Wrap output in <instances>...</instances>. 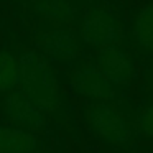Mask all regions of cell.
Listing matches in <instances>:
<instances>
[{"label": "cell", "mask_w": 153, "mask_h": 153, "mask_svg": "<svg viewBox=\"0 0 153 153\" xmlns=\"http://www.w3.org/2000/svg\"><path fill=\"white\" fill-rule=\"evenodd\" d=\"M82 120L91 135L109 152L128 153L137 143L130 99L120 104L107 100L86 102L82 107Z\"/></svg>", "instance_id": "1"}, {"label": "cell", "mask_w": 153, "mask_h": 153, "mask_svg": "<svg viewBox=\"0 0 153 153\" xmlns=\"http://www.w3.org/2000/svg\"><path fill=\"white\" fill-rule=\"evenodd\" d=\"M122 2L120 0H82L73 22V30L82 46L84 58L91 53L117 45L123 38Z\"/></svg>", "instance_id": "2"}, {"label": "cell", "mask_w": 153, "mask_h": 153, "mask_svg": "<svg viewBox=\"0 0 153 153\" xmlns=\"http://www.w3.org/2000/svg\"><path fill=\"white\" fill-rule=\"evenodd\" d=\"M20 61V82L18 89L27 94L45 115L64 119L66 99L61 94L59 81L50 59L38 50H25L18 56Z\"/></svg>", "instance_id": "3"}, {"label": "cell", "mask_w": 153, "mask_h": 153, "mask_svg": "<svg viewBox=\"0 0 153 153\" xmlns=\"http://www.w3.org/2000/svg\"><path fill=\"white\" fill-rule=\"evenodd\" d=\"M89 61L104 74L110 86L114 87L117 102L128 100V92L133 82L135 59L123 45H109L105 48L89 54Z\"/></svg>", "instance_id": "4"}, {"label": "cell", "mask_w": 153, "mask_h": 153, "mask_svg": "<svg viewBox=\"0 0 153 153\" xmlns=\"http://www.w3.org/2000/svg\"><path fill=\"white\" fill-rule=\"evenodd\" d=\"M35 31H36L35 43L48 59L51 58L66 63L68 66L81 59L79 54L82 53V46L76 31L69 25H54L53 22L45 20L38 25Z\"/></svg>", "instance_id": "5"}, {"label": "cell", "mask_w": 153, "mask_h": 153, "mask_svg": "<svg viewBox=\"0 0 153 153\" xmlns=\"http://www.w3.org/2000/svg\"><path fill=\"white\" fill-rule=\"evenodd\" d=\"M122 43L142 68L153 59V0L130 12Z\"/></svg>", "instance_id": "6"}, {"label": "cell", "mask_w": 153, "mask_h": 153, "mask_svg": "<svg viewBox=\"0 0 153 153\" xmlns=\"http://www.w3.org/2000/svg\"><path fill=\"white\" fill-rule=\"evenodd\" d=\"M0 110H2V115L5 117V120L10 125L20 127V128L30 130V132L35 133L48 128L46 115L18 87L2 97Z\"/></svg>", "instance_id": "7"}, {"label": "cell", "mask_w": 153, "mask_h": 153, "mask_svg": "<svg viewBox=\"0 0 153 153\" xmlns=\"http://www.w3.org/2000/svg\"><path fill=\"white\" fill-rule=\"evenodd\" d=\"M71 69V89L77 96L84 97L86 102H117L114 87L104 77V74L94 66L92 63H86L84 59H77L69 64Z\"/></svg>", "instance_id": "8"}, {"label": "cell", "mask_w": 153, "mask_h": 153, "mask_svg": "<svg viewBox=\"0 0 153 153\" xmlns=\"http://www.w3.org/2000/svg\"><path fill=\"white\" fill-rule=\"evenodd\" d=\"M48 145L40 133L0 123V153H45Z\"/></svg>", "instance_id": "9"}, {"label": "cell", "mask_w": 153, "mask_h": 153, "mask_svg": "<svg viewBox=\"0 0 153 153\" xmlns=\"http://www.w3.org/2000/svg\"><path fill=\"white\" fill-rule=\"evenodd\" d=\"M82 0H31L30 8L38 17H43L46 22H58L68 25L76 20L81 10Z\"/></svg>", "instance_id": "10"}, {"label": "cell", "mask_w": 153, "mask_h": 153, "mask_svg": "<svg viewBox=\"0 0 153 153\" xmlns=\"http://www.w3.org/2000/svg\"><path fill=\"white\" fill-rule=\"evenodd\" d=\"M132 119L137 130V142H153V96H145L132 107Z\"/></svg>", "instance_id": "11"}, {"label": "cell", "mask_w": 153, "mask_h": 153, "mask_svg": "<svg viewBox=\"0 0 153 153\" xmlns=\"http://www.w3.org/2000/svg\"><path fill=\"white\" fill-rule=\"evenodd\" d=\"M20 82V61L8 48L0 50V94L15 91Z\"/></svg>", "instance_id": "12"}, {"label": "cell", "mask_w": 153, "mask_h": 153, "mask_svg": "<svg viewBox=\"0 0 153 153\" xmlns=\"http://www.w3.org/2000/svg\"><path fill=\"white\" fill-rule=\"evenodd\" d=\"M143 77H145V86L150 92H153V59L143 66Z\"/></svg>", "instance_id": "13"}]
</instances>
